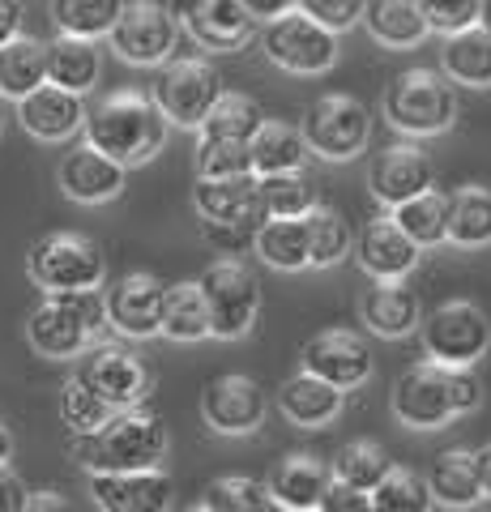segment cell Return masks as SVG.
<instances>
[{"instance_id": "obj_1", "label": "cell", "mask_w": 491, "mask_h": 512, "mask_svg": "<svg viewBox=\"0 0 491 512\" xmlns=\"http://www.w3.org/2000/svg\"><path fill=\"white\" fill-rule=\"evenodd\" d=\"M163 141H167V116L158 111L154 94L116 90L86 120V146L116 158L124 171L150 163L163 150Z\"/></svg>"}, {"instance_id": "obj_2", "label": "cell", "mask_w": 491, "mask_h": 512, "mask_svg": "<svg viewBox=\"0 0 491 512\" xmlns=\"http://www.w3.org/2000/svg\"><path fill=\"white\" fill-rule=\"evenodd\" d=\"M73 457L94 474H154L167 457V427L146 410H124L99 436L73 440Z\"/></svg>"}, {"instance_id": "obj_3", "label": "cell", "mask_w": 491, "mask_h": 512, "mask_svg": "<svg viewBox=\"0 0 491 512\" xmlns=\"http://www.w3.org/2000/svg\"><path fill=\"white\" fill-rule=\"evenodd\" d=\"M26 269L35 286H43L47 295H86V291H103V252L94 239L77 235V231H52L43 235L26 256Z\"/></svg>"}, {"instance_id": "obj_4", "label": "cell", "mask_w": 491, "mask_h": 512, "mask_svg": "<svg viewBox=\"0 0 491 512\" xmlns=\"http://www.w3.org/2000/svg\"><path fill=\"white\" fill-rule=\"evenodd\" d=\"M385 116L406 137L449 133L457 120V94L436 69H406L385 86Z\"/></svg>"}, {"instance_id": "obj_5", "label": "cell", "mask_w": 491, "mask_h": 512, "mask_svg": "<svg viewBox=\"0 0 491 512\" xmlns=\"http://www.w3.org/2000/svg\"><path fill=\"white\" fill-rule=\"evenodd\" d=\"M423 350L427 363L449 367V372H470L491 350V320L479 303L449 299L423 316Z\"/></svg>"}, {"instance_id": "obj_6", "label": "cell", "mask_w": 491, "mask_h": 512, "mask_svg": "<svg viewBox=\"0 0 491 512\" xmlns=\"http://www.w3.org/2000/svg\"><path fill=\"white\" fill-rule=\"evenodd\" d=\"M205 303H210V325L218 342H235L257 325L261 312V286L252 278V269L240 265L235 256H218L214 265H205L197 278Z\"/></svg>"}, {"instance_id": "obj_7", "label": "cell", "mask_w": 491, "mask_h": 512, "mask_svg": "<svg viewBox=\"0 0 491 512\" xmlns=\"http://www.w3.org/2000/svg\"><path fill=\"white\" fill-rule=\"evenodd\" d=\"M299 133L308 141V154H321L329 163H351V158L368 150L372 116L351 94H321V99L304 111Z\"/></svg>"}, {"instance_id": "obj_8", "label": "cell", "mask_w": 491, "mask_h": 512, "mask_svg": "<svg viewBox=\"0 0 491 512\" xmlns=\"http://www.w3.org/2000/svg\"><path fill=\"white\" fill-rule=\"evenodd\" d=\"M223 99H227L223 73H218L210 60H180L154 82V103L167 116V124L197 128V133Z\"/></svg>"}, {"instance_id": "obj_9", "label": "cell", "mask_w": 491, "mask_h": 512, "mask_svg": "<svg viewBox=\"0 0 491 512\" xmlns=\"http://www.w3.org/2000/svg\"><path fill=\"white\" fill-rule=\"evenodd\" d=\"M265 56L287 73L316 77L329 73L338 60V35H329L325 26H316L304 9H291L287 18H278L274 26H265Z\"/></svg>"}, {"instance_id": "obj_10", "label": "cell", "mask_w": 491, "mask_h": 512, "mask_svg": "<svg viewBox=\"0 0 491 512\" xmlns=\"http://www.w3.org/2000/svg\"><path fill=\"white\" fill-rule=\"evenodd\" d=\"M389 406H393V414H398V423L415 427V431L449 427V419H457L453 372L449 367H436V363L410 367V372H402L398 384H393Z\"/></svg>"}, {"instance_id": "obj_11", "label": "cell", "mask_w": 491, "mask_h": 512, "mask_svg": "<svg viewBox=\"0 0 491 512\" xmlns=\"http://www.w3.org/2000/svg\"><path fill=\"white\" fill-rule=\"evenodd\" d=\"M201 419L218 436H252L265 423V389L252 376H214L201 389Z\"/></svg>"}, {"instance_id": "obj_12", "label": "cell", "mask_w": 491, "mask_h": 512, "mask_svg": "<svg viewBox=\"0 0 491 512\" xmlns=\"http://www.w3.org/2000/svg\"><path fill=\"white\" fill-rule=\"evenodd\" d=\"M167 291L154 274H124L107 286V325H116L124 338H154L163 333V308H167Z\"/></svg>"}, {"instance_id": "obj_13", "label": "cell", "mask_w": 491, "mask_h": 512, "mask_svg": "<svg viewBox=\"0 0 491 512\" xmlns=\"http://www.w3.org/2000/svg\"><path fill=\"white\" fill-rule=\"evenodd\" d=\"M304 372L334 384V389H359L372 376V350L351 329H321L304 346Z\"/></svg>"}, {"instance_id": "obj_14", "label": "cell", "mask_w": 491, "mask_h": 512, "mask_svg": "<svg viewBox=\"0 0 491 512\" xmlns=\"http://www.w3.org/2000/svg\"><path fill=\"white\" fill-rule=\"evenodd\" d=\"M193 205H197V214L205 218V227L252 231V235H257L265 222H269L257 175H248V180H218V184L197 180Z\"/></svg>"}, {"instance_id": "obj_15", "label": "cell", "mask_w": 491, "mask_h": 512, "mask_svg": "<svg viewBox=\"0 0 491 512\" xmlns=\"http://www.w3.org/2000/svg\"><path fill=\"white\" fill-rule=\"evenodd\" d=\"M112 47L120 60L129 64H163L176 52V18L167 5H124V18L112 35Z\"/></svg>"}, {"instance_id": "obj_16", "label": "cell", "mask_w": 491, "mask_h": 512, "mask_svg": "<svg viewBox=\"0 0 491 512\" xmlns=\"http://www.w3.org/2000/svg\"><path fill=\"white\" fill-rule=\"evenodd\" d=\"M77 376H82L116 414L133 410L141 397L150 393V367L141 363L137 355H129L124 346H99L82 363V372H77Z\"/></svg>"}, {"instance_id": "obj_17", "label": "cell", "mask_w": 491, "mask_h": 512, "mask_svg": "<svg viewBox=\"0 0 491 512\" xmlns=\"http://www.w3.org/2000/svg\"><path fill=\"white\" fill-rule=\"evenodd\" d=\"M171 18H184L188 35L210 52H240L257 35V18L240 0H201V5H167Z\"/></svg>"}, {"instance_id": "obj_18", "label": "cell", "mask_w": 491, "mask_h": 512, "mask_svg": "<svg viewBox=\"0 0 491 512\" xmlns=\"http://www.w3.org/2000/svg\"><path fill=\"white\" fill-rule=\"evenodd\" d=\"M423 248L410 239L393 218H372L368 227L355 235V261L368 278H376L380 286L385 282H402L410 269L419 265Z\"/></svg>"}, {"instance_id": "obj_19", "label": "cell", "mask_w": 491, "mask_h": 512, "mask_svg": "<svg viewBox=\"0 0 491 512\" xmlns=\"http://www.w3.org/2000/svg\"><path fill=\"white\" fill-rule=\"evenodd\" d=\"M368 184H372V197L380 205L402 210V205L419 201L423 192L436 188V171H432V163H427L423 150H415V146H389V150L376 154Z\"/></svg>"}, {"instance_id": "obj_20", "label": "cell", "mask_w": 491, "mask_h": 512, "mask_svg": "<svg viewBox=\"0 0 491 512\" xmlns=\"http://www.w3.org/2000/svg\"><path fill=\"white\" fill-rule=\"evenodd\" d=\"M90 325L82 320V312L73 308V299L65 295H47L35 312H30L26 320V342L39 350L43 359H73L82 355V350L90 346Z\"/></svg>"}, {"instance_id": "obj_21", "label": "cell", "mask_w": 491, "mask_h": 512, "mask_svg": "<svg viewBox=\"0 0 491 512\" xmlns=\"http://www.w3.org/2000/svg\"><path fill=\"white\" fill-rule=\"evenodd\" d=\"M334 487V466H325L316 453H291L282 457L269 474V495L274 504L291 512H321L325 491Z\"/></svg>"}, {"instance_id": "obj_22", "label": "cell", "mask_w": 491, "mask_h": 512, "mask_svg": "<svg viewBox=\"0 0 491 512\" xmlns=\"http://www.w3.org/2000/svg\"><path fill=\"white\" fill-rule=\"evenodd\" d=\"M90 495L99 512H171V487L167 474H94Z\"/></svg>"}, {"instance_id": "obj_23", "label": "cell", "mask_w": 491, "mask_h": 512, "mask_svg": "<svg viewBox=\"0 0 491 512\" xmlns=\"http://www.w3.org/2000/svg\"><path fill=\"white\" fill-rule=\"evenodd\" d=\"M60 188H65L69 201H82V205H99V201H112L120 197L124 188V167L116 163V158H107L99 150H69L65 158H60V171H56Z\"/></svg>"}, {"instance_id": "obj_24", "label": "cell", "mask_w": 491, "mask_h": 512, "mask_svg": "<svg viewBox=\"0 0 491 512\" xmlns=\"http://www.w3.org/2000/svg\"><path fill=\"white\" fill-rule=\"evenodd\" d=\"M18 120H22L26 133L39 137V141H69L77 128H86L90 111L82 103V94L43 86L39 94H30L26 103H18Z\"/></svg>"}, {"instance_id": "obj_25", "label": "cell", "mask_w": 491, "mask_h": 512, "mask_svg": "<svg viewBox=\"0 0 491 512\" xmlns=\"http://www.w3.org/2000/svg\"><path fill=\"white\" fill-rule=\"evenodd\" d=\"M342 406H346V393L334 389V384L308 376V372H295L291 380H282V389H278L282 419L295 423V427H325V423H334L342 414Z\"/></svg>"}, {"instance_id": "obj_26", "label": "cell", "mask_w": 491, "mask_h": 512, "mask_svg": "<svg viewBox=\"0 0 491 512\" xmlns=\"http://www.w3.org/2000/svg\"><path fill=\"white\" fill-rule=\"evenodd\" d=\"M363 320L376 338H406V333L423 329V308H419V295L402 282H385V286H372L359 303Z\"/></svg>"}, {"instance_id": "obj_27", "label": "cell", "mask_w": 491, "mask_h": 512, "mask_svg": "<svg viewBox=\"0 0 491 512\" xmlns=\"http://www.w3.org/2000/svg\"><path fill=\"white\" fill-rule=\"evenodd\" d=\"M103 73V56L99 47L86 39H69L56 35L47 43V86L69 90V94H86Z\"/></svg>"}, {"instance_id": "obj_28", "label": "cell", "mask_w": 491, "mask_h": 512, "mask_svg": "<svg viewBox=\"0 0 491 512\" xmlns=\"http://www.w3.org/2000/svg\"><path fill=\"white\" fill-rule=\"evenodd\" d=\"M427 483H432L436 504L457 508V512L487 500L483 483H479V466H474V448H449V453H440L432 474H427Z\"/></svg>"}, {"instance_id": "obj_29", "label": "cell", "mask_w": 491, "mask_h": 512, "mask_svg": "<svg viewBox=\"0 0 491 512\" xmlns=\"http://www.w3.org/2000/svg\"><path fill=\"white\" fill-rule=\"evenodd\" d=\"M248 150H252V171H257V180L295 175V171H304V163H308V141H304V133L291 128V124H282V120H269Z\"/></svg>"}, {"instance_id": "obj_30", "label": "cell", "mask_w": 491, "mask_h": 512, "mask_svg": "<svg viewBox=\"0 0 491 512\" xmlns=\"http://www.w3.org/2000/svg\"><path fill=\"white\" fill-rule=\"evenodd\" d=\"M47 86V43L35 35H22L0 52V94L13 103H26L30 94Z\"/></svg>"}, {"instance_id": "obj_31", "label": "cell", "mask_w": 491, "mask_h": 512, "mask_svg": "<svg viewBox=\"0 0 491 512\" xmlns=\"http://www.w3.org/2000/svg\"><path fill=\"white\" fill-rule=\"evenodd\" d=\"M257 256L269 269L295 274V269L312 265V239H308V222L304 218H269L257 231Z\"/></svg>"}, {"instance_id": "obj_32", "label": "cell", "mask_w": 491, "mask_h": 512, "mask_svg": "<svg viewBox=\"0 0 491 512\" xmlns=\"http://www.w3.org/2000/svg\"><path fill=\"white\" fill-rule=\"evenodd\" d=\"M368 22V35L376 43L393 47V52H406V47H419L427 35V18H423V5L415 0H376L363 13Z\"/></svg>"}, {"instance_id": "obj_33", "label": "cell", "mask_w": 491, "mask_h": 512, "mask_svg": "<svg viewBox=\"0 0 491 512\" xmlns=\"http://www.w3.org/2000/svg\"><path fill=\"white\" fill-rule=\"evenodd\" d=\"M120 18H124L120 0H60V5H52V22L60 35L86 39V43L112 39Z\"/></svg>"}, {"instance_id": "obj_34", "label": "cell", "mask_w": 491, "mask_h": 512, "mask_svg": "<svg viewBox=\"0 0 491 512\" xmlns=\"http://www.w3.org/2000/svg\"><path fill=\"white\" fill-rule=\"evenodd\" d=\"M163 338H171V342H201V338H214L210 303H205V295H201L197 282H176V286L167 291Z\"/></svg>"}, {"instance_id": "obj_35", "label": "cell", "mask_w": 491, "mask_h": 512, "mask_svg": "<svg viewBox=\"0 0 491 512\" xmlns=\"http://www.w3.org/2000/svg\"><path fill=\"white\" fill-rule=\"evenodd\" d=\"M265 111L257 99L248 94H227L223 103L214 107V116L201 124V141H227V146H252L257 133L265 128Z\"/></svg>"}, {"instance_id": "obj_36", "label": "cell", "mask_w": 491, "mask_h": 512, "mask_svg": "<svg viewBox=\"0 0 491 512\" xmlns=\"http://www.w3.org/2000/svg\"><path fill=\"white\" fill-rule=\"evenodd\" d=\"M440 64H445L449 82L470 86V90H487L491 86V39L479 26L466 30V35H457V39H445Z\"/></svg>"}, {"instance_id": "obj_37", "label": "cell", "mask_w": 491, "mask_h": 512, "mask_svg": "<svg viewBox=\"0 0 491 512\" xmlns=\"http://www.w3.org/2000/svg\"><path fill=\"white\" fill-rule=\"evenodd\" d=\"M449 214H453V197L449 192H423L419 201L402 205V210H393L389 218L398 222V227L415 239L419 248H436V244H449Z\"/></svg>"}, {"instance_id": "obj_38", "label": "cell", "mask_w": 491, "mask_h": 512, "mask_svg": "<svg viewBox=\"0 0 491 512\" xmlns=\"http://www.w3.org/2000/svg\"><path fill=\"white\" fill-rule=\"evenodd\" d=\"M393 470H398L393 466V457L376 440H351V444H342L334 453V478L338 483L355 487V491H368V495L385 483Z\"/></svg>"}, {"instance_id": "obj_39", "label": "cell", "mask_w": 491, "mask_h": 512, "mask_svg": "<svg viewBox=\"0 0 491 512\" xmlns=\"http://www.w3.org/2000/svg\"><path fill=\"white\" fill-rule=\"evenodd\" d=\"M449 244H457V248H487L491 244V188L466 184L453 192Z\"/></svg>"}, {"instance_id": "obj_40", "label": "cell", "mask_w": 491, "mask_h": 512, "mask_svg": "<svg viewBox=\"0 0 491 512\" xmlns=\"http://www.w3.org/2000/svg\"><path fill=\"white\" fill-rule=\"evenodd\" d=\"M60 419L73 431V440H82V436H99V431L116 419V410L107 406L82 376H69L65 389H60Z\"/></svg>"}, {"instance_id": "obj_41", "label": "cell", "mask_w": 491, "mask_h": 512, "mask_svg": "<svg viewBox=\"0 0 491 512\" xmlns=\"http://www.w3.org/2000/svg\"><path fill=\"white\" fill-rule=\"evenodd\" d=\"M308 222V239H312V265L316 269H334L338 261L355 252V235L346 227V218L334 210V205H316V210L304 218Z\"/></svg>"}, {"instance_id": "obj_42", "label": "cell", "mask_w": 491, "mask_h": 512, "mask_svg": "<svg viewBox=\"0 0 491 512\" xmlns=\"http://www.w3.org/2000/svg\"><path fill=\"white\" fill-rule=\"evenodd\" d=\"M201 504L210 512H269L274 508V495H269V483H257V478L223 474L205 487Z\"/></svg>"}, {"instance_id": "obj_43", "label": "cell", "mask_w": 491, "mask_h": 512, "mask_svg": "<svg viewBox=\"0 0 491 512\" xmlns=\"http://www.w3.org/2000/svg\"><path fill=\"white\" fill-rule=\"evenodd\" d=\"M432 508H436L432 483L406 466H398L372 491V512H432Z\"/></svg>"}, {"instance_id": "obj_44", "label": "cell", "mask_w": 491, "mask_h": 512, "mask_svg": "<svg viewBox=\"0 0 491 512\" xmlns=\"http://www.w3.org/2000/svg\"><path fill=\"white\" fill-rule=\"evenodd\" d=\"M261 201L269 218H308L316 205V184L304 171L295 175H274V180H261Z\"/></svg>"}, {"instance_id": "obj_45", "label": "cell", "mask_w": 491, "mask_h": 512, "mask_svg": "<svg viewBox=\"0 0 491 512\" xmlns=\"http://www.w3.org/2000/svg\"><path fill=\"white\" fill-rule=\"evenodd\" d=\"M248 175H257L248 146H227V141H201L197 146V180L218 184V180H248Z\"/></svg>"}, {"instance_id": "obj_46", "label": "cell", "mask_w": 491, "mask_h": 512, "mask_svg": "<svg viewBox=\"0 0 491 512\" xmlns=\"http://www.w3.org/2000/svg\"><path fill=\"white\" fill-rule=\"evenodd\" d=\"M479 13H483L479 0H457V5H436V0H427L423 5L427 30H436V35H445V39H457V35H466V30H474L479 26Z\"/></svg>"}, {"instance_id": "obj_47", "label": "cell", "mask_w": 491, "mask_h": 512, "mask_svg": "<svg viewBox=\"0 0 491 512\" xmlns=\"http://www.w3.org/2000/svg\"><path fill=\"white\" fill-rule=\"evenodd\" d=\"M299 9H304L316 26H325L329 35H342V30L359 26L363 13H368V5H363V0H304Z\"/></svg>"}, {"instance_id": "obj_48", "label": "cell", "mask_w": 491, "mask_h": 512, "mask_svg": "<svg viewBox=\"0 0 491 512\" xmlns=\"http://www.w3.org/2000/svg\"><path fill=\"white\" fill-rule=\"evenodd\" d=\"M321 512H372V495L346 487V483L334 478V487H329L325 500H321Z\"/></svg>"}, {"instance_id": "obj_49", "label": "cell", "mask_w": 491, "mask_h": 512, "mask_svg": "<svg viewBox=\"0 0 491 512\" xmlns=\"http://www.w3.org/2000/svg\"><path fill=\"white\" fill-rule=\"evenodd\" d=\"M479 402H483V384L474 380L470 372H453V406H457V414L479 410Z\"/></svg>"}, {"instance_id": "obj_50", "label": "cell", "mask_w": 491, "mask_h": 512, "mask_svg": "<svg viewBox=\"0 0 491 512\" xmlns=\"http://www.w3.org/2000/svg\"><path fill=\"white\" fill-rule=\"evenodd\" d=\"M26 487L9 466H0V512H26Z\"/></svg>"}, {"instance_id": "obj_51", "label": "cell", "mask_w": 491, "mask_h": 512, "mask_svg": "<svg viewBox=\"0 0 491 512\" xmlns=\"http://www.w3.org/2000/svg\"><path fill=\"white\" fill-rule=\"evenodd\" d=\"M22 22H26V9L18 0H0V52L22 39Z\"/></svg>"}, {"instance_id": "obj_52", "label": "cell", "mask_w": 491, "mask_h": 512, "mask_svg": "<svg viewBox=\"0 0 491 512\" xmlns=\"http://www.w3.org/2000/svg\"><path fill=\"white\" fill-rule=\"evenodd\" d=\"M244 5H248L252 18H257V22H269V26H274L278 18H287V13L295 9V5H287V0H244Z\"/></svg>"}, {"instance_id": "obj_53", "label": "cell", "mask_w": 491, "mask_h": 512, "mask_svg": "<svg viewBox=\"0 0 491 512\" xmlns=\"http://www.w3.org/2000/svg\"><path fill=\"white\" fill-rule=\"evenodd\" d=\"M26 512H77L60 491H35L26 500Z\"/></svg>"}, {"instance_id": "obj_54", "label": "cell", "mask_w": 491, "mask_h": 512, "mask_svg": "<svg viewBox=\"0 0 491 512\" xmlns=\"http://www.w3.org/2000/svg\"><path fill=\"white\" fill-rule=\"evenodd\" d=\"M205 235H210L218 248H244V244H257V235H252V231H223V227H205Z\"/></svg>"}, {"instance_id": "obj_55", "label": "cell", "mask_w": 491, "mask_h": 512, "mask_svg": "<svg viewBox=\"0 0 491 512\" xmlns=\"http://www.w3.org/2000/svg\"><path fill=\"white\" fill-rule=\"evenodd\" d=\"M474 466H479V483H483V495L491 500V444L474 448Z\"/></svg>"}, {"instance_id": "obj_56", "label": "cell", "mask_w": 491, "mask_h": 512, "mask_svg": "<svg viewBox=\"0 0 491 512\" xmlns=\"http://www.w3.org/2000/svg\"><path fill=\"white\" fill-rule=\"evenodd\" d=\"M9 457H13V431L5 419H0V466H9Z\"/></svg>"}, {"instance_id": "obj_57", "label": "cell", "mask_w": 491, "mask_h": 512, "mask_svg": "<svg viewBox=\"0 0 491 512\" xmlns=\"http://www.w3.org/2000/svg\"><path fill=\"white\" fill-rule=\"evenodd\" d=\"M479 30H483V35L491 39V0H487V5H483V13H479Z\"/></svg>"}, {"instance_id": "obj_58", "label": "cell", "mask_w": 491, "mask_h": 512, "mask_svg": "<svg viewBox=\"0 0 491 512\" xmlns=\"http://www.w3.org/2000/svg\"><path fill=\"white\" fill-rule=\"evenodd\" d=\"M180 512H210V508H205V504H188V508H180Z\"/></svg>"}, {"instance_id": "obj_59", "label": "cell", "mask_w": 491, "mask_h": 512, "mask_svg": "<svg viewBox=\"0 0 491 512\" xmlns=\"http://www.w3.org/2000/svg\"><path fill=\"white\" fill-rule=\"evenodd\" d=\"M0 133H5V107H0Z\"/></svg>"}, {"instance_id": "obj_60", "label": "cell", "mask_w": 491, "mask_h": 512, "mask_svg": "<svg viewBox=\"0 0 491 512\" xmlns=\"http://www.w3.org/2000/svg\"><path fill=\"white\" fill-rule=\"evenodd\" d=\"M269 512H291V508H282V504H274V508H269Z\"/></svg>"}]
</instances>
